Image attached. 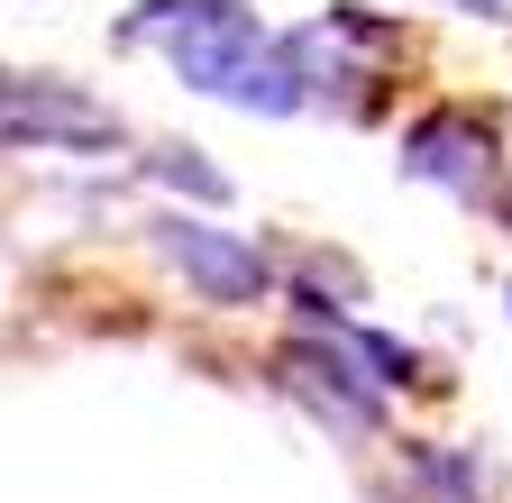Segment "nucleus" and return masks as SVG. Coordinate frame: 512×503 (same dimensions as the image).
I'll list each match as a JSON object with an SVG mask.
<instances>
[{
  "mask_svg": "<svg viewBox=\"0 0 512 503\" xmlns=\"http://www.w3.org/2000/svg\"><path fill=\"white\" fill-rule=\"evenodd\" d=\"M147 238H156V257L202 293V302H220V311H247V302L275 293L266 247L238 238V229H211V220H192V211H165V220H147Z\"/></svg>",
  "mask_w": 512,
  "mask_h": 503,
  "instance_id": "obj_2",
  "label": "nucleus"
},
{
  "mask_svg": "<svg viewBox=\"0 0 512 503\" xmlns=\"http://www.w3.org/2000/svg\"><path fill=\"white\" fill-rule=\"evenodd\" d=\"M458 10H476V19H512V10H503V0H458Z\"/></svg>",
  "mask_w": 512,
  "mask_h": 503,
  "instance_id": "obj_10",
  "label": "nucleus"
},
{
  "mask_svg": "<svg viewBox=\"0 0 512 503\" xmlns=\"http://www.w3.org/2000/svg\"><path fill=\"white\" fill-rule=\"evenodd\" d=\"M302 330H320V339H330V348H339V357H348V366L366 375V385H384V394H403V385H412V375H421L403 339H384V330H366V321H348V311H320L311 293H302Z\"/></svg>",
  "mask_w": 512,
  "mask_h": 503,
  "instance_id": "obj_7",
  "label": "nucleus"
},
{
  "mask_svg": "<svg viewBox=\"0 0 512 503\" xmlns=\"http://www.w3.org/2000/svg\"><path fill=\"white\" fill-rule=\"evenodd\" d=\"M275 375H284V394H293L311 421H330L339 439H375V430H384V385H366V375H357L330 339H320V330L284 339Z\"/></svg>",
  "mask_w": 512,
  "mask_h": 503,
  "instance_id": "obj_4",
  "label": "nucleus"
},
{
  "mask_svg": "<svg viewBox=\"0 0 512 503\" xmlns=\"http://www.w3.org/2000/svg\"><path fill=\"white\" fill-rule=\"evenodd\" d=\"M503 220H512V202H503Z\"/></svg>",
  "mask_w": 512,
  "mask_h": 503,
  "instance_id": "obj_11",
  "label": "nucleus"
},
{
  "mask_svg": "<svg viewBox=\"0 0 512 503\" xmlns=\"http://www.w3.org/2000/svg\"><path fill=\"white\" fill-rule=\"evenodd\" d=\"M0 119H10V147H119V110L83 101L55 74H10Z\"/></svg>",
  "mask_w": 512,
  "mask_h": 503,
  "instance_id": "obj_6",
  "label": "nucleus"
},
{
  "mask_svg": "<svg viewBox=\"0 0 512 503\" xmlns=\"http://www.w3.org/2000/svg\"><path fill=\"white\" fill-rule=\"evenodd\" d=\"M403 494L412 503H476V458L467 449H412Z\"/></svg>",
  "mask_w": 512,
  "mask_h": 503,
  "instance_id": "obj_8",
  "label": "nucleus"
},
{
  "mask_svg": "<svg viewBox=\"0 0 512 503\" xmlns=\"http://www.w3.org/2000/svg\"><path fill=\"white\" fill-rule=\"evenodd\" d=\"M403 174L439 183L448 202H503V147L476 110H421L403 129Z\"/></svg>",
  "mask_w": 512,
  "mask_h": 503,
  "instance_id": "obj_3",
  "label": "nucleus"
},
{
  "mask_svg": "<svg viewBox=\"0 0 512 503\" xmlns=\"http://www.w3.org/2000/svg\"><path fill=\"white\" fill-rule=\"evenodd\" d=\"M147 174L165 183V193H192L202 211H220V202H229V174H220V165H202V147H156V156H147Z\"/></svg>",
  "mask_w": 512,
  "mask_h": 503,
  "instance_id": "obj_9",
  "label": "nucleus"
},
{
  "mask_svg": "<svg viewBox=\"0 0 512 503\" xmlns=\"http://www.w3.org/2000/svg\"><path fill=\"white\" fill-rule=\"evenodd\" d=\"M119 37L147 46V55H165L192 92H211V101H229V110L293 119V110L311 101V83L293 74L284 37L256 19V10H238V0H147V10H128Z\"/></svg>",
  "mask_w": 512,
  "mask_h": 503,
  "instance_id": "obj_1",
  "label": "nucleus"
},
{
  "mask_svg": "<svg viewBox=\"0 0 512 503\" xmlns=\"http://www.w3.org/2000/svg\"><path fill=\"white\" fill-rule=\"evenodd\" d=\"M503 302H512V293H503Z\"/></svg>",
  "mask_w": 512,
  "mask_h": 503,
  "instance_id": "obj_12",
  "label": "nucleus"
},
{
  "mask_svg": "<svg viewBox=\"0 0 512 503\" xmlns=\"http://www.w3.org/2000/svg\"><path fill=\"white\" fill-rule=\"evenodd\" d=\"M284 55H293V74L311 83V101H330V83H348V110H357V92L384 74V55H394V28L366 19V10H330V19L293 28Z\"/></svg>",
  "mask_w": 512,
  "mask_h": 503,
  "instance_id": "obj_5",
  "label": "nucleus"
}]
</instances>
